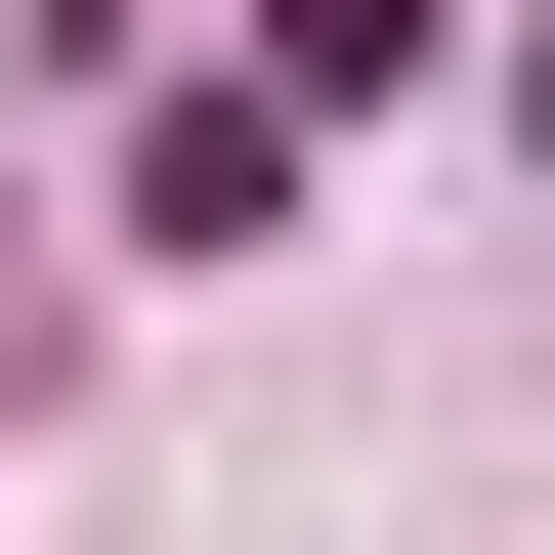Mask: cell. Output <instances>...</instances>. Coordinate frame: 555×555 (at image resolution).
I'll list each match as a JSON object with an SVG mask.
<instances>
[{
    "mask_svg": "<svg viewBox=\"0 0 555 555\" xmlns=\"http://www.w3.org/2000/svg\"><path fill=\"white\" fill-rule=\"evenodd\" d=\"M257 86H299V129H343V86H427V0H257Z\"/></svg>",
    "mask_w": 555,
    "mask_h": 555,
    "instance_id": "cell-1",
    "label": "cell"
}]
</instances>
